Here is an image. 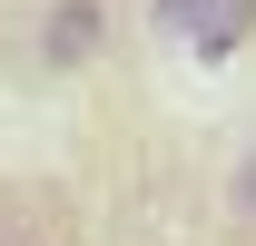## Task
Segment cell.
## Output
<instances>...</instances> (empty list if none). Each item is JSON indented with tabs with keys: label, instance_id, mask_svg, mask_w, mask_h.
I'll list each match as a JSON object with an SVG mask.
<instances>
[{
	"label": "cell",
	"instance_id": "1",
	"mask_svg": "<svg viewBox=\"0 0 256 246\" xmlns=\"http://www.w3.org/2000/svg\"><path fill=\"white\" fill-rule=\"evenodd\" d=\"M30 50H40V69H60V79H69V69H89L98 50H108V0H50Z\"/></svg>",
	"mask_w": 256,
	"mask_h": 246
},
{
	"label": "cell",
	"instance_id": "2",
	"mask_svg": "<svg viewBox=\"0 0 256 246\" xmlns=\"http://www.w3.org/2000/svg\"><path fill=\"white\" fill-rule=\"evenodd\" d=\"M158 30H188L207 60H226V50L256 30V0H158Z\"/></svg>",
	"mask_w": 256,
	"mask_h": 246
},
{
	"label": "cell",
	"instance_id": "3",
	"mask_svg": "<svg viewBox=\"0 0 256 246\" xmlns=\"http://www.w3.org/2000/svg\"><path fill=\"white\" fill-rule=\"evenodd\" d=\"M226 216H236V226H256V148L226 168Z\"/></svg>",
	"mask_w": 256,
	"mask_h": 246
},
{
	"label": "cell",
	"instance_id": "4",
	"mask_svg": "<svg viewBox=\"0 0 256 246\" xmlns=\"http://www.w3.org/2000/svg\"><path fill=\"white\" fill-rule=\"evenodd\" d=\"M0 246H40V226H30V216H10V207H0Z\"/></svg>",
	"mask_w": 256,
	"mask_h": 246
}]
</instances>
